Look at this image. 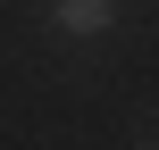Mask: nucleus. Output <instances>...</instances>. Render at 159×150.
Wrapping results in <instances>:
<instances>
[{
	"instance_id": "f257e3e1",
	"label": "nucleus",
	"mask_w": 159,
	"mask_h": 150,
	"mask_svg": "<svg viewBox=\"0 0 159 150\" xmlns=\"http://www.w3.org/2000/svg\"><path fill=\"white\" fill-rule=\"evenodd\" d=\"M117 0H59V33H101Z\"/></svg>"
}]
</instances>
